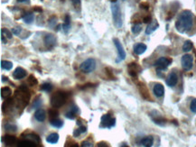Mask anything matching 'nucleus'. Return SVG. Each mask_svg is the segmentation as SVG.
<instances>
[{
	"instance_id": "nucleus-1",
	"label": "nucleus",
	"mask_w": 196,
	"mask_h": 147,
	"mask_svg": "<svg viewBox=\"0 0 196 147\" xmlns=\"http://www.w3.org/2000/svg\"><path fill=\"white\" fill-rule=\"evenodd\" d=\"M194 24V16L190 10H183L175 22V28L181 33L189 32Z\"/></svg>"
},
{
	"instance_id": "nucleus-2",
	"label": "nucleus",
	"mask_w": 196,
	"mask_h": 147,
	"mask_svg": "<svg viewBox=\"0 0 196 147\" xmlns=\"http://www.w3.org/2000/svg\"><path fill=\"white\" fill-rule=\"evenodd\" d=\"M67 94L64 91L58 90L54 92L51 97V105L54 108H60L62 107L67 101Z\"/></svg>"
},
{
	"instance_id": "nucleus-3",
	"label": "nucleus",
	"mask_w": 196,
	"mask_h": 147,
	"mask_svg": "<svg viewBox=\"0 0 196 147\" xmlns=\"http://www.w3.org/2000/svg\"><path fill=\"white\" fill-rule=\"evenodd\" d=\"M111 12H112V18H113V22H114L115 26L117 29L121 28L122 25H123L122 17H121V11H120L119 5L117 2L116 3H112V5H111Z\"/></svg>"
},
{
	"instance_id": "nucleus-4",
	"label": "nucleus",
	"mask_w": 196,
	"mask_h": 147,
	"mask_svg": "<svg viewBox=\"0 0 196 147\" xmlns=\"http://www.w3.org/2000/svg\"><path fill=\"white\" fill-rule=\"evenodd\" d=\"M116 125V118L111 115L105 114L101 116L100 119V127L101 128H112Z\"/></svg>"
},
{
	"instance_id": "nucleus-5",
	"label": "nucleus",
	"mask_w": 196,
	"mask_h": 147,
	"mask_svg": "<svg viewBox=\"0 0 196 147\" xmlns=\"http://www.w3.org/2000/svg\"><path fill=\"white\" fill-rule=\"evenodd\" d=\"M96 69V61L92 58L87 59L80 65V70L84 73L92 72Z\"/></svg>"
},
{
	"instance_id": "nucleus-6",
	"label": "nucleus",
	"mask_w": 196,
	"mask_h": 147,
	"mask_svg": "<svg viewBox=\"0 0 196 147\" xmlns=\"http://www.w3.org/2000/svg\"><path fill=\"white\" fill-rule=\"evenodd\" d=\"M181 64L183 70H190L194 65V57L191 54H184L181 59Z\"/></svg>"
},
{
	"instance_id": "nucleus-7",
	"label": "nucleus",
	"mask_w": 196,
	"mask_h": 147,
	"mask_svg": "<svg viewBox=\"0 0 196 147\" xmlns=\"http://www.w3.org/2000/svg\"><path fill=\"white\" fill-rule=\"evenodd\" d=\"M113 42H114V44L115 46H116V48L117 50V59L116 62H122V61H124V60L126 59V56H127L126 51H125V50H124L123 45L121 44V43L118 41V39L114 38V39H113Z\"/></svg>"
},
{
	"instance_id": "nucleus-8",
	"label": "nucleus",
	"mask_w": 196,
	"mask_h": 147,
	"mask_svg": "<svg viewBox=\"0 0 196 147\" xmlns=\"http://www.w3.org/2000/svg\"><path fill=\"white\" fill-rule=\"evenodd\" d=\"M171 63H172V59L167 58V57H160L156 61L155 67L158 70H163L167 69Z\"/></svg>"
},
{
	"instance_id": "nucleus-9",
	"label": "nucleus",
	"mask_w": 196,
	"mask_h": 147,
	"mask_svg": "<svg viewBox=\"0 0 196 147\" xmlns=\"http://www.w3.org/2000/svg\"><path fill=\"white\" fill-rule=\"evenodd\" d=\"M150 117L153 120V122L160 126H163L166 124V119L161 114H159L157 111L154 110L150 113Z\"/></svg>"
},
{
	"instance_id": "nucleus-10",
	"label": "nucleus",
	"mask_w": 196,
	"mask_h": 147,
	"mask_svg": "<svg viewBox=\"0 0 196 147\" xmlns=\"http://www.w3.org/2000/svg\"><path fill=\"white\" fill-rule=\"evenodd\" d=\"M137 88H138V90H139L140 95H141L142 98L147 100V101H151L152 100V98L150 97V94H149V91L147 89V86L143 82H138L137 83Z\"/></svg>"
},
{
	"instance_id": "nucleus-11",
	"label": "nucleus",
	"mask_w": 196,
	"mask_h": 147,
	"mask_svg": "<svg viewBox=\"0 0 196 147\" xmlns=\"http://www.w3.org/2000/svg\"><path fill=\"white\" fill-rule=\"evenodd\" d=\"M44 45L48 49H52L56 45V38H55V36L53 34L47 33L44 37Z\"/></svg>"
},
{
	"instance_id": "nucleus-12",
	"label": "nucleus",
	"mask_w": 196,
	"mask_h": 147,
	"mask_svg": "<svg viewBox=\"0 0 196 147\" xmlns=\"http://www.w3.org/2000/svg\"><path fill=\"white\" fill-rule=\"evenodd\" d=\"M128 68H129V75H130L131 77H133V78L137 77V74L142 71L141 67L138 65L137 63H136V62H131V63H129V66H128Z\"/></svg>"
},
{
	"instance_id": "nucleus-13",
	"label": "nucleus",
	"mask_w": 196,
	"mask_h": 147,
	"mask_svg": "<svg viewBox=\"0 0 196 147\" xmlns=\"http://www.w3.org/2000/svg\"><path fill=\"white\" fill-rule=\"evenodd\" d=\"M13 77L16 80H22L26 77V70L22 67H17L13 72Z\"/></svg>"
},
{
	"instance_id": "nucleus-14",
	"label": "nucleus",
	"mask_w": 196,
	"mask_h": 147,
	"mask_svg": "<svg viewBox=\"0 0 196 147\" xmlns=\"http://www.w3.org/2000/svg\"><path fill=\"white\" fill-rule=\"evenodd\" d=\"M177 82H178V77L176 73L171 72L166 79V85L168 87H175L177 84Z\"/></svg>"
},
{
	"instance_id": "nucleus-15",
	"label": "nucleus",
	"mask_w": 196,
	"mask_h": 147,
	"mask_svg": "<svg viewBox=\"0 0 196 147\" xmlns=\"http://www.w3.org/2000/svg\"><path fill=\"white\" fill-rule=\"evenodd\" d=\"M154 144V137L152 135H147L143 138L140 139V141L138 142V145L145 147H150L153 145Z\"/></svg>"
},
{
	"instance_id": "nucleus-16",
	"label": "nucleus",
	"mask_w": 196,
	"mask_h": 147,
	"mask_svg": "<svg viewBox=\"0 0 196 147\" xmlns=\"http://www.w3.org/2000/svg\"><path fill=\"white\" fill-rule=\"evenodd\" d=\"M2 141L6 145H14L17 143V137L10 134H5L2 138Z\"/></svg>"
},
{
	"instance_id": "nucleus-17",
	"label": "nucleus",
	"mask_w": 196,
	"mask_h": 147,
	"mask_svg": "<svg viewBox=\"0 0 196 147\" xmlns=\"http://www.w3.org/2000/svg\"><path fill=\"white\" fill-rule=\"evenodd\" d=\"M153 92L157 98H161V97H163V94H164V88H163V86L161 83H156L154 86Z\"/></svg>"
},
{
	"instance_id": "nucleus-18",
	"label": "nucleus",
	"mask_w": 196,
	"mask_h": 147,
	"mask_svg": "<svg viewBox=\"0 0 196 147\" xmlns=\"http://www.w3.org/2000/svg\"><path fill=\"white\" fill-rule=\"evenodd\" d=\"M78 112H79L78 107L75 106V105H73V106H71V107H70V109L66 112L65 116L67 118H69V119H74V118L76 117L77 114H78Z\"/></svg>"
},
{
	"instance_id": "nucleus-19",
	"label": "nucleus",
	"mask_w": 196,
	"mask_h": 147,
	"mask_svg": "<svg viewBox=\"0 0 196 147\" xmlns=\"http://www.w3.org/2000/svg\"><path fill=\"white\" fill-rule=\"evenodd\" d=\"M147 49V46L145 44V43H136L134 45V52L136 54V55H141L143 54Z\"/></svg>"
},
{
	"instance_id": "nucleus-20",
	"label": "nucleus",
	"mask_w": 196,
	"mask_h": 147,
	"mask_svg": "<svg viewBox=\"0 0 196 147\" xmlns=\"http://www.w3.org/2000/svg\"><path fill=\"white\" fill-rule=\"evenodd\" d=\"M34 118L39 122H44L46 118V112L42 108H38L34 112Z\"/></svg>"
},
{
	"instance_id": "nucleus-21",
	"label": "nucleus",
	"mask_w": 196,
	"mask_h": 147,
	"mask_svg": "<svg viewBox=\"0 0 196 147\" xmlns=\"http://www.w3.org/2000/svg\"><path fill=\"white\" fill-rule=\"evenodd\" d=\"M24 137H25V139L29 140V141L33 142V143L36 144V145H38V144L41 143V138H40V136H39L38 134H33V133L27 134H25Z\"/></svg>"
},
{
	"instance_id": "nucleus-22",
	"label": "nucleus",
	"mask_w": 196,
	"mask_h": 147,
	"mask_svg": "<svg viewBox=\"0 0 196 147\" xmlns=\"http://www.w3.org/2000/svg\"><path fill=\"white\" fill-rule=\"evenodd\" d=\"M158 27H159V24H158L157 21H156V20H154V21H152V22L147 25V29H146V33H147V34H151L152 33H154Z\"/></svg>"
},
{
	"instance_id": "nucleus-23",
	"label": "nucleus",
	"mask_w": 196,
	"mask_h": 147,
	"mask_svg": "<svg viewBox=\"0 0 196 147\" xmlns=\"http://www.w3.org/2000/svg\"><path fill=\"white\" fill-rule=\"evenodd\" d=\"M58 141H59V134L57 133H52L49 135H47V137H46V142L49 143V144H52V145L56 144Z\"/></svg>"
},
{
	"instance_id": "nucleus-24",
	"label": "nucleus",
	"mask_w": 196,
	"mask_h": 147,
	"mask_svg": "<svg viewBox=\"0 0 196 147\" xmlns=\"http://www.w3.org/2000/svg\"><path fill=\"white\" fill-rule=\"evenodd\" d=\"M62 29L63 31L65 33H68V32L70 31V28H71V17L69 15H66L65 19H64V23L62 24Z\"/></svg>"
},
{
	"instance_id": "nucleus-25",
	"label": "nucleus",
	"mask_w": 196,
	"mask_h": 147,
	"mask_svg": "<svg viewBox=\"0 0 196 147\" xmlns=\"http://www.w3.org/2000/svg\"><path fill=\"white\" fill-rule=\"evenodd\" d=\"M50 125L53 127H56V128H61L63 127V120L59 119L58 117L57 118H53V119H50Z\"/></svg>"
},
{
	"instance_id": "nucleus-26",
	"label": "nucleus",
	"mask_w": 196,
	"mask_h": 147,
	"mask_svg": "<svg viewBox=\"0 0 196 147\" xmlns=\"http://www.w3.org/2000/svg\"><path fill=\"white\" fill-rule=\"evenodd\" d=\"M11 94H12V90L10 89V88L4 87V88L1 89V97H2V98L6 99L11 96Z\"/></svg>"
},
{
	"instance_id": "nucleus-27",
	"label": "nucleus",
	"mask_w": 196,
	"mask_h": 147,
	"mask_svg": "<svg viewBox=\"0 0 196 147\" xmlns=\"http://www.w3.org/2000/svg\"><path fill=\"white\" fill-rule=\"evenodd\" d=\"M17 145L21 147H33V146H36L37 145H36V144H34V143H33V142H31V141H29V140L25 139V140L19 141V142L17 143Z\"/></svg>"
},
{
	"instance_id": "nucleus-28",
	"label": "nucleus",
	"mask_w": 196,
	"mask_h": 147,
	"mask_svg": "<svg viewBox=\"0 0 196 147\" xmlns=\"http://www.w3.org/2000/svg\"><path fill=\"white\" fill-rule=\"evenodd\" d=\"M194 48V43L191 42V41H185L184 42V43H183V51H184V52H188V51H190L191 50H193Z\"/></svg>"
},
{
	"instance_id": "nucleus-29",
	"label": "nucleus",
	"mask_w": 196,
	"mask_h": 147,
	"mask_svg": "<svg viewBox=\"0 0 196 147\" xmlns=\"http://www.w3.org/2000/svg\"><path fill=\"white\" fill-rule=\"evenodd\" d=\"M13 67V63L9 61H2L1 62V68L3 70H10Z\"/></svg>"
},
{
	"instance_id": "nucleus-30",
	"label": "nucleus",
	"mask_w": 196,
	"mask_h": 147,
	"mask_svg": "<svg viewBox=\"0 0 196 147\" xmlns=\"http://www.w3.org/2000/svg\"><path fill=\"white\" fill-rule=\"evenodd\" d=\"M33 19H34V17H33V14H32V13H28V14L25 15V17H23L24 22L25 24H30L33 23Z\"/></svg>"
},
{
	"instance_id": "nucleus-31",
	"label": "nucleus",
	"mask_w": 196,
	"mask_h": 147,
	"mask_svg": "<svg viewBox=\"0 0 196 147\" xmlns=\"http://www.w3.org/2000/svg\"><path fill=\"white\" fill-rule=\"evenodd\" d=\"M141 30H142V25L140 24H136L131 28V31H132V33H134V34H138V33L141 32Z\"/></svg>"
},
{
	"instance_id": "nucleus-32",
	"label": "nucleus",
	"mask_w": 196,
	"mask_h": 147,
	"mask_svg": "<svg viewBox=\"0 0 196 147\" xmlns=\"http://www.w3.org/2000/svg\"><path fill=\"white\" fill-rule=\"evenodd\" d=\"M40 89L43 90V91H45V92H50V91H52V85L50 84V83H44V84L40 87Z\"/></svg>"
},
{
	"instance_id": "nucleus-33",
	"label": "nucleus",
	"mask_w": 196,
	"mask_h": 147,
	"mask_svg": "<svg viewBox=\"0 0 196 147\" xmlns=\"http://www.w3.org/2000/svg\"><path fill=\"white\" fill-rule=\"evenodd\" d=\"M27 84H28L29 86H31V87L36 86V85L38 84V81L35 79V77H34L33 75H30V76L28 77V79H27Z\"/></svg>"
},
{
	"instance_id": "nucleus-34",
	"label": "nucleus",
	"mask_w": 196,
	"mask_h": 147,
	"mask_svg": "<svg viewBox=\"0 0 196 147\" xmlns=\"http://www.w3.org/2000/svg\"><path fill=\"white\" fill-rule=\"evenodd\" d=\"M74 8L77 10V11H81V8H82V0H71Z\"/></svg>"
},
{
	"instance_id": "nucleus-35",
	"label": "nucleus",
	"mask_w": 196,
	"mask_h": 147,
	"mask_svg": "<svg viewBox=\"0 0 196 147\" xmlns=\"http://www.w3.org/2000/svg\"><path fill=\"white\" fill-rule=\"evenodd\" d=\"M12 32L11 31H9L8 29H6V28H3L2 30H1V34H3L4 36H6L7 39H12Z\"/></svg>"
},
{
	"instance_id": "nucleus-36",
	"label": "nucleus",
	"mask_w": 196,
	"mask_h": 147,
	"mask_svg": "<svg viewBox=\"0 0 196 147\" xmlns=\"http://www.w3.org/2000/svg\"><path fill=\"white\" fill-rule=\"evenodd\" d=\"M48 115H49L50 119H53V118H57V117H58L59 113H58V111L55 110V108H53V109L52 108V109H49Z\"/></svg>"
},
{
	"instance_id": "nucleus-37",
	"label": "nucleus",
	"mask_w": 196,
	"mask_h": 147,
	"mask_svg": "<svg viewBox=\"0 0 196 147\" xmlns=\"http://www.w3.org/2000/svg\"><path fill=\"white\" fill-rule=\"evenodd\" d=\"M105 73H106L107 77H108L110 80H116V78H115L114 75H113V72L110 70V68H105Z\"/></svg>"
},
{
	"instance_id": "nucleus-38",
	"label": "nucleus",
	"mask_w": 196,
	"mask_h": 147,
	"mask_svg": "<svg viewBox=\"0 0 196 147\" xmlns=\"http://www.w3.org/2000/svg\"><path fill=\"white\" fill-rule=\"evenodd\" d=\"M5 129L6 131H16L17 130V126L8 123V124H6V125H5Z\"/></svg>"
},
{
	"instance_id": "nucleus-39",
	"label": "nucleus",
	"mask_w": 196,
	"mask_h": 147,
	"mask_svg": "<svg viewBox=\"0 0 196 147\" xmlns=\"http://www.w3.org/2000/svg\"><path fill=\"white\" fill-rule=\"evenodd\" d=\"M190 109L193 113H196V98H194L190 104Z\"/></svg>"
},
{
	"instance_id": "nucleus-40",
	"label": "nucleus",
	"mask_w": 196,
	"mask_h": 147,
	"mask_svg": "<svg viewBox=\"0 0 196 147\" xmlns=\"http://www.w3.org/2000/svg\"><path fill=\"white\" fill-rule=\"evenodd\" d=\"M41 104H42L41 99H40V98H37L36 99H35L34 103L33 104V108H38V107H40Z\"/></svg>"
},
{
	"instance_id": "nucleus-41",
	"label": "nucleus",
	"mask_w": 196,
	"mask_h": 147,
	"mask_svg": "<svg viewBox=\"0 0 196 147\" xmlns=\"http://www.w3.org/2000/svg\"><path fill=\"white\" fill-rule=\"evenodd\" d=\"M48 24H49V25L51 26V27L55 26V24H56V17H51V18L49 19V21H48Z\"/></svg>"
},
{
	"instance_id": "nucleus-42",
	"label": "nucleus",
	"mask_w": 196,
	"mask_h": 147,
	"mask_svg": "<svg viewBox=\"0 0 196 147\" xmlns=\"http://www.w3.org/2000/svg\"><path fill=\"white\" fill-rule=\"evenodd\" d=\"M22 32V28L19 26V27H15V28H13L12 29V33H14L15 35H19L20 33Z\"/></svg>"
},
{
	"instance_id": "nucleus-43",
	"label": "nucleus",
	"mask_w": 196,
	"mask_h": 147,
	"mask_svg": "<svg viewBox=\"0 0 196 147\" xmlns=\"http://www.w3.org/2000/svg\"><path fill=\"white\" fill-rule=\"evenodd\" d=\"M140 7L142 9H145V10H148L149 9V4L147 2H142L140 4Z\"/></svg>"
},
{
	"instance_id": "nucleus-44",
	"label": "nucleus",
	"mask_w": 196,
	"mask_h": 147,
	"mask_svg": "<svg viewBox=\"0 0 196 147\" xmlns=\"http://www.w3.org/2000/svg\"><path fill=\"white\" fill-rule=\"evenodd\" d=\"M143 22H144L145 24H150V23L152 22V17H150V16L145 17L143 18Z\"/></svg>"
},
{
	"instance_id": "nucleus-45",
	"label": "nucleus",
	"mask_w": 196,
	"mask_h": 147,
	"mask_svg": "<svg viewBox=\"0 0 196 147\" xmlns=\"http://www.w3.org/2000/svg\"><path fill=\"white\" fill-rule=\"evenodd\" d=\"M82 146H88V147H92L93 146V145L90 143V142H89V141H83L82 143V145H81Z\"/></svg>"
},
{
	"instance_id": "nucleus-46",
	"label": "nucleus",
	"mask_w": 196,
	"mask_h": 147,
	"mask_svg": "<svg viewBox=\"0 0 196 147\" xmlns=\"http://www.w3.org/2000/svg\"><path fill=\"white\" fill-rule=\"evenodd\" d=\"M82 134V132L81 130L79 129V128H77V129H75V130L73 131V135L75 136V137H78V136H80V134Z\"/></svg>"
},
{
	"instance_id": "nucleus-47",
	"label": "nucleus",
	"mask_w": 196,
	"mask_h": 147,
	"mask_svg": "<svg viewBox=\"0 0 196 147\" xmlns=\"http://www.w3.org/2000/svg\"><path fill=\"white\" fill-rule=\"evenodd\" d=\"M98 146L106 147V146H109V145H107V143H104V142H101V143H98Z\"/></svg>"
},
{
	"instance_id": "nucleus-48",
	"label": "nucleus",
	"mask_w": 196,
	"mask_h": 147,
	"mask_svg": "<svg viewBox=\"0 0 196 147\" xmlns=\"http://www.w3.org/2000/svg\"><path fill=\"white\" fill-rule=\"evenodd\" d=\"M1 40H2L3 43H6V38H5V36L3 34H1Z\"/></svg>"
},
{
	"instance_id": "nucleus-49",
	"label": "nucleus",
	"mask_w": 196,
	"mask_h": 147,
	"mask_svg": "<svg viewBox=\"0 0 196 147\" xmlns=\"http://www.w3.org/2000/svg\"><path fill=\"white\" fill-rule=\"evenodd\" d=\"M33 10H34V11H37V12H40V13L43 11V10H42V8H40V7H37V6H35V7L33 8Z\"/></svg>"
},
{
	"instance_id": "nucleus-50",
	"label": "nucleus",
	"mask_w": 196,
	"mask_h": 147,
	"mask_svg": "<svg viewBox=\"0 0 196 147\" xmlns=\"http://www.w3.org/2000/svg\"><path fill=\"white\" fill-rule=\"evenodd\" d=\"M17 2H19V3H29L30 0H17Z\"/></svg>"
},
{
	"instance_id": "nucleus-51",
	"label": "nucleus",
	"mask_w": 196,
	"mask_h": 147,
	"mask_svg": "<svg viewBox=\"0 0 196 147\" xmlns=\"http://www.w3.org/2000/svg\"><path fill=\"white\" fill-rule=\"evenodd\" d=\"M8 78L7 77H6V76H2V81L3 82H6L8 80H7Z\"/></svg>"
},
{
	"instance_id": "nucleus-52",
	"label": "nucleus",
	"mask_w": 196,
	"mask_h": 147,
	"mask_svg": "<svg viewBox=\"0 0 196 147\" xmlns=\"http://www.w3.org/2000/svg\"><path fill=\"white\" fill-rule=\"evenodd\" d=\"M136 1H138V0H136Z\"/></svg>"
}]
</instances>
